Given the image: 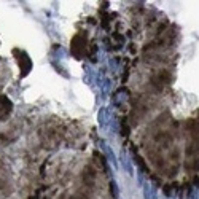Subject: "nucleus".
Here are the masks:
<instances>
[{
  "instance_id": "nucleus-1",
  "label": "nucleus",
  "mask_w": 199,
  "mask_h": 199,
  "mask_svg": "<svg viewBox=\"0 0 199 199\" xmlns=\"http://www.w3.org/2000/svg\"><path fill=\"white\" fill-rule=\"evenodd\" d=\"M97 123L102 129L110 128V123H112V115H110L107 107H101L97 112Z\"/></svg>"
},
{
  "instance_id": "nucleus-5",
  "label": "nucleus",
  "mask_w": 199,
  "mask_h": 199,
  "mask_svg": "<svg viewBox=\"0 0 199 199\" xmlns=\"http://www.w3.org/2000/svg\"><path fill=\"white\" fill-rule=\"evenodd\" d=\"M126 99H128V92H126L124 89H120L117 94H115V99H113V102H115V105H121Z\"/></svg>"
},
{
  "instance_id": "nucleus-2",
  "label": "nucleus",
  "mask_w": 199,
  "mask_h": 199,
  "mask_svg": "<svg viewBox=\"0 0 199 199\" xmlns=\"http://www.w3.org/2000/svg\"><path fill=\"white\" fill-rule=\"evenodd\" d=\"M118 164L121 166V167H123V170H124L126 174H129V175L134 174V169H132V163H131V159H129V156H128V153L123 151V150H121L120 156H118Z\"/></svg>"
},
{
  "instance_id": "nucleus-6",
  "label": "nucleus",
  "mask_w": 199,
  "mask_h": 199,
  "mask_svg": "<svg viewBox=\"0 0 199 199\" xmlns=\"http://www.w3.org/2000/svg\"><path fill=\"white\" fill-rule=\"evenodd\" d=\"M110 190H112V196H113L115 199H118L120 191H118V185H117V182H115V179L110 180Z\"/></svg>"
},
{
  "instance_id": "nucleus-4",
  "label": "nucleus",
  "mask_w": 199,
  "mask_h": 199,
  "mask_svg": "<svg viewBox=\"0 0 199 199\" xmlns=\"http://www.w3.org/2000/svg\"><path fill=\"white\" fill-rule=\"evenodd\" d=\"M142 191H143V199H158V190L154 186H151L148 180L143 183Z\"/></svg>"
},
{
  "instance_id": "nucleus-3",
  "label": "nucleus",
  "mask_w": 199,
  "mask_h": 199,
  "mask_svg": "<svg viewBox=\"0 0 199 199\" xmlns=\"http://www.w3.org/2000/svg\"><path fill=\"white\" fill-rule=\"evenodd\" d=\"M99 143H101L102 150L105 151L107 159L110 161V164H112V167H113V169H118V159H117V156H115V151L112 150V148H108V147L105 145V142H104V140H99Z\"/></svg>"
}]
</instances>
